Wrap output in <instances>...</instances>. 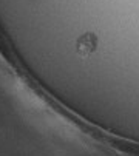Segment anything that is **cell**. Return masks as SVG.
Returning a JSON list of instances; mask_svg holds the SVG:
<instances>
[{"instance_id":"6da1fadb","label":"cell","mask_w":139,"mask_h":156,"mask_svg":"<svg viewBox=\"0 0 139 156\" xmlns=\"http://www.w3.org/2000/svg\"><path fill=\"white\" fill-rule=\"evenodd\" d=\"M96 47H98V37L91 33H87L82 37H79L76 43V50L82 57H88L90 54H93Z\"/></svg>"}]
</instances>
